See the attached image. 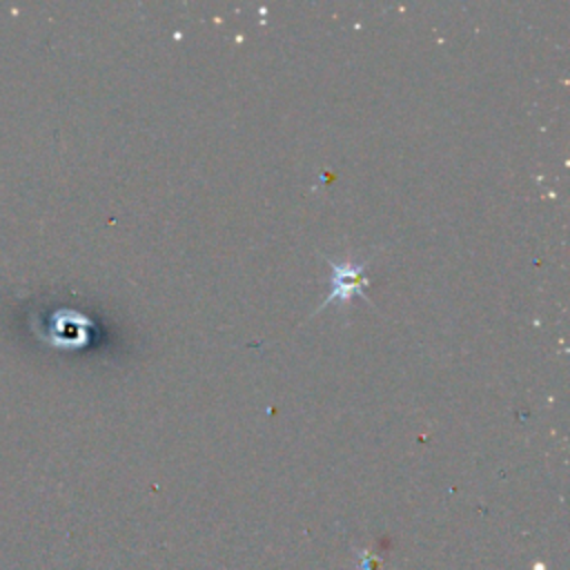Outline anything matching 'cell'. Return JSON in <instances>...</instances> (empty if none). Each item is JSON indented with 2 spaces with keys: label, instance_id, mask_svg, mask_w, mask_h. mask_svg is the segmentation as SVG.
Instances as JSON below:
<instances>
[{
  "label": "cell",
  "instance_id": "obj_1",
  "mask_svg": "<svg viewBox=\"0 0 570 570\" xmlns=\"http://www.w3.org/2000/svg\"><path fill=\"white\" fill-rule=\"evenodd\" d=\"M330 267H332L330 294L325 296V301L318 305L316 312H321L323 307L332 305L334 301H341L345 305L352 296H361L365 303H370V298L363 292L365 285H367V278L363 276L365 263H336V261H330Z\"/></svg>",
  "mask_w": 570,
  "mask_h": 570
},
{
  "label": "cell",
  "instance_id": "obj_2",
  "mask_svg": "<svg viewBox=\"0 0 570 570\" xmlns=\"http://www.w3.org/2000/svg\"><path fill=\"white\" fill-rule=\"evenodd\" d=\"M89 325H91L89 318L78 312H69V318H67V312H58L51 318L47 336H42V341L56 347H78L87 343Z\"/></svg>",
  "mask_w": 570,
  "mask_h": 570
}]
</instances>
